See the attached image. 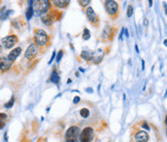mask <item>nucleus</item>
I'll list each match as a JSON object with an SVG mask.
<instances>
[{
	"label": "nucleus",
	"mask_w": 167,
	"mask_h": 142,
	"mask_svg": "<svg viewBox=\"0 0 167 142\" xmlns=\"http://www.w3.org/2000/svg\"><path fill=\"white\" fill-rule=\"evenodd\" d=\"M79 71H80V72H82V73H84V72H85V70H84V69H82V68H79Z\"/></svg>",
	"instance_id": "38"
},
{
	"label": "nucleus",
	"mask_w": 167,
	"mask_h": 142,
	"mask_svg": "<svg viewBox=\"0 0 167 142\" xmlns=\"http://www.w3.org/2000/svg\"><path fill=\"white\" fill-rule=\"evenodd\" d=\"M69 3H70L69 0H63V1L62 0H55V1H53V4L59 8H65L66 6H68Z\"/></svg>",
	"instance_id": "16"
},
{
	"label": "nucleus",
	"mask_w": 167,
	"mask_h": 142,
	"mask_svg": "<svg viewBox=\"0 0 167 142\" xmlns=\"http://www.w3.org/2000/svg\"><path fill=\"white\" fill-rule=\"evenodd\" d=\"M86 16H87V18L89 19V21L95 23L97 21V16H96V13L94 11V9L92 7H88L86 9Z\"/></svg>",
	"instance_id": "11"
},
{
	"label": "nucleus",
	"mask_w": 167,
	"mask_h": 142,
	"mask_svg": "<svg viewBox=\"0 0 167 142\" xmlns=\"http://www.w3.org/2000/svg\"><path fill=\"white\" fill-rule=\"evenodd\" d=\"M135 50H136V52H137V53H139V50H138V46H137V45H135Z\"/></svg>",
	"instance_id": "35"
},
{
	"label": "nucleus",
	"mask_w": 167,
	"mask_h": 142,
	"mask_svg": "<svg viewBox=\"0 0 167 142\" xmlns=\"http://www.w3.org/2000/svg\"><path fill=\"white\" fill-rule=\"evenodd\" d=\"M91 37V34H90V31H89V29H87L85 28L84 29V31H83V34H82V38H83V40H89Z\"/></svg>",
	"instance_id": "21"
},
{
	"label": "nucleus",
	"mask_w": 167,
	"mask_h": 142,
	"mask_svg": "<svg viewBox=\"0 0 167 142\" xmlns=\"http://www.w3.org/2000/svg\"><path fill=\"white\" fill-rule=\"evenodd\" d=\"M63 51H59L58 53H57V55H56V61H57V63H59L61 61V59H62V57H63Z\"/></svg>",
	"instance_id": "24"
},
{
	"label": "nucleus",
	"mask_w": 167,
	"mask_h": 142,
	"mask_svg": "<svg viewBox=\"0 0 167 142\" xmlns=\"http://www.w3.org/2000/svg\"><path fill=\"white\" fill-rule=\"evenodd\" d=\"M80 102V98L79 97H75V98H73V101H72V102H73V104H75V105H76V104H78V102Z\"/></svg>",
	"instance_id": "27"
},
{
	"label": "nucleus",
	"mask_w": 167,
	"mask_h": 142,
	"mask_svg": "<svg viewBox=\"0 0 167 142\" xmlns=\"http://www.w3.org/2000/svg\"><path fill=\"white\" fill-rule=\"evenodd\" d=\"M12 64L13 63L9 61L7 57H1L0 58V71L7 72L12 67Z\"/></svg>",
	"instance_id": "9"
},
{
	"label": "nucleus",
	"mask_w": 167,
	"mask_h": 142,
	"mask_svg": "<svg viewBox=\"0 0 167 142\" xmlns=\"http://www.w3.org/2000/svg\"><path fill=\"white\" fill-rule=\"evenodd\" d=\"M85 91H86L87 93H89V94H92V93H94V90H93L91 87H88V88H86Z\"/></svg>",
	"instance_id": "29"
},
{
	"label": "nucleus",
	"mask_w": 167,
	"mask_h": 142,
	"mask_svg": "<svg viewBox=\"0 0 167 142\" xmlns=\"http://www.w3.org/2000/svg\"><path fill=\"white\" fill-rule=\"evenodd\" d=\"M132 14H133V7L130 5L129 7H127V18H130L132 16Z\"/></svg>",
	"instance_id": "22"
},
{
	"label": "nucleus",
	"mask_w": 167,
	"mask_h": 142,
	"mask_svg": "<svg viewBox=\"0 0 167 142\" xmlns=\"http://www.w3.org/2000/svg\"><path fill=\"white\" fill-rule=\"evenodd\" d=\"M142 128L143 129H145V130H150V127H149V125L147 124V123H144V124H142Z\"/></svg>",
	"instance_id": "28"
},
{
	"label": "nucleus",
	"mask_w": 167,
	"mask_h": 142,
	"mask_svg": "<svg viewBox=\"0 0 167 142\" xmlns=\"http://www.w3.org/2000/svg\"><path fill=\"white\" fill-rule=\"evenodd\" d=\"M142 70H144L145 69V61L144 60H142Z\"/></svg>",
	"instance_id": "33"
},
{
	"label": "nucleus",
	"mask_w": 167,
	"mask_h": 142,
	"mask_svg": "<svg viewBox=\"0 0 167 142\" xmlns=\"http://www.w3.org/2000/svg\"><path fill=\"white\" fill-rule=\"evenodd\" d=\"M80 134V130L76 126L71 127L66 131V142H78V137Z\"/></svg>",
	"instance_id": "2"
},
{
	"label": "nucleus",
	"mask_w": 167,
	"mask_h": 142,
	"mask_svg": "<svg viewBox=\"0 0 167 142\" xmlns=\"http://www.w3.org/2000/svg\"><path fill=\"white\" fill-rule=\"evenodd\" d=\"M14 13L13 10H7L6 12H1V16H0V21H6V19L10 17V15Z\"/></svg>",
	"instance_id": "17"
},
{
	"label": "nucleus",
	"mask_w": 167,
	"mask_h": 142,
	"mask_svg": "<svg viewBox=\"0 0 167 142\" xmlns=\"http://www.w3.org/2000/svg\"><path fill=\"white\" fill-rule=\"evenodd\" d=\"M35 42H36V45L37 46H40V47H43L47 45V34L45 30H43V29H37L35 31Z\"/></svg>",
	"instance_id": "3"
},
{
	"label": "nucleus",
	"mask_w": 167,
	"mask_h": 142,
	"mask_svg": "<svg viewBox=\"0 0 167 142\" xmlns=\"http://www.w3.org/2000/svg\"><path fill=\"white\" fill-rule=\"evenodd\" d=\"M72 82V79H68V81H67V83L69 84V83H71Z\"/></svg>",
	"instance_id": "39"
},
{
	"label": "nucleus",
	"mask_w": 167,
	"mask_h": 142,
	"mask_svg": "<svg viewBox=\"0 0 167 142\" xmlns=\"http://www.w3.org/2000/svg\"><path fill=\"white\" fill-rule=\"evenodd\" d=\"M104 8L107 14L110 16H114L118 12V3L116 1H113V0H108L105 2Z\"/></svg>",
	"instance_id": "6"
},
{
	"label": "nucleus",
	"mask_w": 167,
	"mask_h": 142,
	"mask_svg": "<svg viewBox=\"0 0 167 142\" xmlns=\"http://www.w3.org/2000/svg\"><path fill=\"white\" fill-rule=\"evenodd\" d=\"M29 3V6L28 8L26 9V12H25V18L27 21H30L32 18V17L34 16V12H33V8H32V4H33V1H28Z\"/></svg>",
	"instance_id": "13"
},
{
	"label": "nucleus",
	"mask_w": 167,
	"mask_h": 142,
	"mask_svg": "<svg viewBox=\"0 0 167 142\" xmlns=\"http://www.w3.org/2000/svg\"><path fill=\"white\" fill-rule=\"evenodd\" d=\"M55 56H56V52H55V51H53V52H52V55H51V57H50V61H48V65H50V64H51L52 61L54 60Z\"/></svg>",
	"instance_id": "25"
},
{
	"label": "nucleus",
	"mask_w": 167,
	"mask_h": 142,
	"mask_svg": "<svg viewBox=\"0 0 167 142\" xmlns=\"http://www.w3.org/2000/svg\"><path fill=\"white\" fill-rule=\"evenodd\" d=\"M18 43V37L16 35H9L1 39L0 44L5 50H10Z\"/></svg>",
	"instance_id": "5"
},
{
	"label": "nucleus",
	"mask_w": 167,
	"mask_h": 142,
	"mask_svg": "<svg viewBox=\"0 0 167 142\" xmlns=\"http://www.w3.org/2000/svg\"><path fill=\"white\" fill-rule=\"evenodd\" d=\"M79 114L80 116L82 117V118H88L90 115V111L89 109H87V108H82L79 112Z\"/></svg>",
	"instance_id": "19"
},
{
	"label": "nucleus",
	"mask_w": 167,
	"mask_h": 142,
	"mask_svg": "<svg viewBox=\"0 0 167 142\" xmlns=\"http://www.w3.org/2000/svg\"><path fill=\"white\" fill-rule=\"evenodd\" d=\"M125 34H126V38H129L130 37V34H129V30H127V28H125Z\"/></svg>",
	"instance_id": "31"
},
{
	"label": "nucleus",
	"mask_w": 167,
	"mask_h": 142,
	"mask_svg": "<svg viewBox=\"0 0 167 142\" xmlns=\"http://www.w3.org/2000/svg\"><path fill=\"white\" fill-rule=\"evenodd\" d=\"M78 3H79L81 6L85 7V6H88V5L91 3V1H90V0H79Z\"/></svg>",
	"instance_id": "23"
},
{
	"label": "nucleus",
	"mask_w": 167,
	"mask_h": 142,
	"mask_svg": "<svg viewBox=\"0 0 167 142\" xmlns=\"http://www.w3.org/2000/svg\"><path fill=\"white\" fill-rule=\"evenodd\" d=\"M134 139H135L136 142H147L149 140V135H148V134L146 133V131H140L135 134Z\"/></svg>",
	"instance_id": "10"
},
{
	"label": "nucleus",
	"mask_w": 167,
	"mask_h": 142,
	"mask_svg": "<svg viewBox=\"0 0 167 142\" xmlns=\"http://www.w3.org/2000/svg\"><path fill=\"white\" fill-rule=\"evenodd\" d=\"M38 51H39L38 46L36 45V44H31V45H29L25 53H24V57H25L26 59H28V60L33 59V58L37 55Z\"/></svg>",
	"instance_id": "7"
},
{
	"label": "nucleus",
	"mask_w": 167,
	"mask_h": 142,
	"mask_svg": "<svg viewBox=\"0 0 167 142\" xmlns=\"http://www.w3.org/2000/svg\"><path fill=\"white\" fill-rule=\"evenodd\" d=\"M81 58L83 60H86V61H89V60H92L93 59V53L88 51V50H83L81 52Z\"/></svg>",
	"instance_id": "15"
},
{
	"label": "nucleus",
	"mask_w": 167,
	"mask_h": 142,
	"mask_svg": "<svg viewBox=\"0 0 167 142\" xmlns=\"http://www.w3.org/2000/svg\"><path fill=\"white\" fill-rule=\"evenodd\" d=\"M124 31H125V27L122 29V31H121V33H120V36H119L120 40H122V39H123V35H124Z\"/></svg>",
	"instance_id": "30"
},
{
	"label": "nucleus",
	"mask_w": 167,
	"mask_h": 142,
	"mask_svg": "<svg viewBox=\"0 0 167 142\" xmlns=\"http://www.w3.org/2000/svg\"><path fill=\"white\" fill-rule=\"evenodd\" d=\"M42 21L46 25H51L54 21V18H53L50 14H45V16L42 17Z\"/></svg>",
	"instance_id": "12"
},
{
	"label": "nucleus",
	"mask_w": 167,
	"mask_h": 142,
	"mask_svg": "<svg viewBox=\"0 0 167 142\" xmlns=\"http://www.w3.org/2000/svg\"><path fill=\"white\" fill-rule=\"evenodd\" d=\"M110 30H111L110 26H105V28L104 29V31H102V35H101L102 39H107V38H109Z\"/></svg>",
	"instance_id": "18"
},
{
	"label": "nucleus",
	"mask_w": 167,
	"mask_h": 142,
	"mask_svg": "<svg viewBox=\"0 0 167 142\" xmlns=\"http://www.w3.org/2000/svg\"><path fill=\"white\" fill-rule=\"evenodd\" d=\"M6 119H7V114L0 113V121H5Z\"/></svg>",
	"instance_id": "26"
},
{
	"label": "nucleus",
	"mask_w": 167,
	"mask_h": 142,
	"mask_svg": "<svg viewBox=\"0 0 167 142\" xmlns=\"http://www.w3.org/2000/svg\"><path fill=\"white\" fill-rule=\"evenodd\" d=\"M21 47H14V50H11V52L9 53V55L7 56L8 60L11 61L12 63L14 62V61L17 60V58H18L19 55H21Z\"/></svg>",
	"instance_id": "8"
},
{
	"label": "nucleus",
	"mask_w": 167,
	"mask_h": 142,
	"mask_svg": "<svg viewBox=\"0 0 167 142\" xmlns=\"http://www.w3.org/2000/svg\"><path fill=\"white\" fill-rule=\"evenodd\" d=\"M152 5H153V1H152V0H149V6L152 7Z\"/></svg>",
	"instance_id": "36"
},
{
	"label": "nucleus",
	"mask_w": 167,
	"mask_h": 142,
	"mask_svg": "<svg viewBox=\"0 0 167 142\" xmlns=\"http://www.w3.org/2000/svg\"><path fill=\"white\" fill-rule=\"evenodd\" d=\"M5 140H6V141H8V138H7V133H5Z\"/></svg>",
	"instance_id": "37"
},
{
	"label": "nucleus",
	"mask_w": 167,
	"mask_h": 142,
	"mask_svg": "<svg viewBox=\"0 0 167 142\" xmlns=\"http://www.w3.org/2000/svg\"><path fill=\"white\" fill-rule=\"evenodd\" d=\"M4 125H5V122H4V121H0V130L3 129Z\"/></svg>",
	"instance_id": "32"
},
{
	"label": "nucleus",
	"mask_w": 167,
	"mask_h": 142,
	"mask_svg": "<svg viewBox=\"0 0 167 142\" xmlns=\"http://www.w3.org/2000/svg\"><path fill=\"white\" fill-rule=\"evenodd\" d=\"M148 24H149L148 21H147V19L145 18V19H144V25H145V26H148Z\"/></svg>",
	"instance_id": "34"
},
{
	"label": "nucleus",
	"mask_w": 167,
	"mask_h": 142,
	"mask_svg": "<svg viewBox=\"0 0 167 142\" xmlns=\"http://www.w3.org/2000/svg\"><path fill=\"white\" fill-rule=\"evenodd\" d=\"M14 97L13 96L12 98H11V100H10L9 102H7L6 104L4 105V107L5 108H12V107L14 106Z\"/></svg>",
	"instance_id": "20"
},
{
	"label": "nucleus",
	"mask_w": 167,
	"mask_h": 142,
	"mask_svg": "<svg viewBox=\"0 0 167 142\" xmlns=\"http://www.w3.org/2000/svg\"><path fill=\"white\" fill-rule=\"evenodd\" d=\"M34 16L39 17L43 14H47L50 8V1L47 0H41V1H33L32 4Z\"/></svg>",
	"instance_id": "1"
},
{
	"label": "nucleus",
	"mask_w": 167,
	"mask_h": 142,
	"mask_svg": "<svg viewBox=\"0 0 167 142\" xmlns=\"http://www.w3.org/2000/svg\"><path fill=\"white\" fill-rule=\"evenodd\" d=\"M50 80L51 82H53V83H55V84H58L59 81H60V76H59V73H57V71H53L52 72Z\"/></svg>",
	"instance_id": "14"
},
{
	"label": "nucleus",
	"mask_w": 167,
	"mask_h": 142,
	"mask_svg": "<svg viewBox=\"0 0 167 142\" xmlns=\"http://www.w3.org/2000/svg\"><path fill=\"white\" fill-rule=\"evenodd\" d=\"M95 131L91 127H87L83 130L79 134V140L80 142H91L94 139Z\"/></svg>",
	"instance_id": "4"
}]
</instances>
